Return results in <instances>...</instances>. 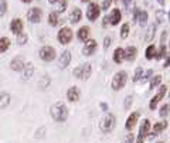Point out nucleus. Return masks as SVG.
<instances>
[{
    "instance_id": "20e7f679",
    "label": "nucleus",
    "mask_w": 170,
    "mask_h": 143,
    "mask_svg": "<svg viewBox=\"0 0 170 143\" xmlns=\"http://www.w3.org/2000/svg\"><path fill=\"white\" fill-rule=\"evenodd\" d=\"M115 125H116V118H115V115L108 113L107 116L101 120L99 126H101V130H102L103 133H109V132H112V130H113Z\"/></svg>"
},
{
    "instance_id": "ea45409f",
    "label": "nucleus",
    "mask_w": 170,
    "mask_h": 143,
    "mask_svg": "<svg viewBox=\"0 0 170 143\" xmlns=\"http://www.w3.org/2000/svg\"><path fill=\"white\" fill-rule=\"evenodd\" d=\"M122 143H133V133L130 132V133H128L126 136H125V139H124V142Z\"/></svg>"
},
{
    "instance_id": "423d86ee",
    "label": "nucleus",
    "mask_w": 170,
    "mask_h": 143,
    "mask_svg": "<svg viewBox=\"0 0 170 143\" xmlns=\"http://www.w3.org/2000/svg\"><path fill=\"white\" fill-rule=\"evenodd\" d=\"M40 58L43 61H47V63H50L55 58V50H54V47H50V46H46L43 47L40 50Z\"/></svg>"
},
{
    "instance_id": "79ce46f5",
    "label": "nucleus",
    "mask_w": 170,
    "mask_h": 143,
    "mask_svg": "<svg viewBox=\"0 0 170 143\" xmlns=\"http://www.w3.org/2000/svg\"><path fill=\"white\" fill-rule=\"evenodd\" d=\"M132 99H133V98L132 97H126V99H125V109H129L130 108V105H132Z\"/></svg>"
},
{
    "instance_id": "37998d69",
    "label": "nucleus",
    "mask_w": 170,
    "mask_h": 143,
    "mask_svg": "<svg viewBox=\"0 0 170 143\" xmlns=\"http://www.w3.org/2000/svg\"><path fill=\"white\" fill-rule=\"evenodd\" d=\"M67 4H68L67 0H60V9H58V10H60V11H64L65 9H67Z\"/></svg>"
},
{
    "instance_id": "6e6d98bb",
    "label": "nucleus",
    "mask_w": 170,
    "mask_h": 143,
    "mask_svg": "<svg viewBox=\"0 0 170 143\" xmlns=\"http://www.w3.org/2000/svg\"><path fill=\"white\" fill-rule=\"evenodd\" d=\"M167 16H169V21H170V11H169V14H167Z\"/></svg>"
},
{
    "instance_id": "4c0bfd02",
    "label": "nucleus",
    "mask_w": 170,
    "mask_h": 143,
    "mask_svg": "<svg viewBox=\"0 0 170 143\" xmlns=\"http://www.w3.org/2000/svg\"><path fill=\"white\" fill-rule=\"evenodd\" d=\"M7 10V3L6 0H0V16H3Z\"/></svg>"
},
{
    "instance_id": "412c9836",
    "label": "nucleus",
    "mask_w": 170,
    "mask_h": 143,
    "mask_svg": "<svg viewBox=\"0 0 170 143\" xmlns=\"http://www.w3.org/2000/svg\"><path fill=\"white\" fill-rule=\"evenodd\" d=\"M78 40L80 41H82V43H85V41L88 40V37H89V27H87V26H82L78 30Z\"/></svg>"
},
{
    "instance_id": "f257e3e1",
    "label": "nucleus",
    "mask_w": 170,
    "mask_h": 143,
    "mask_svg": "<svg viewBox=\"0 0 170 143\" xmlns=\"http://www.w3.org/2000/svg\"><path fill=\"white\" fill-rule=\"evenodd\" d=\"M51 116H53V119L55 120V122L58 123H63L67 120L68 118V108L65 103L63 102H57L54 103L53 106H51Z\"/></svg>"
},
{
    "instance_id": "f8f14e48",
    "label": "nucleus",
    "mask_w": 170,
    "mask_h": 143,
    "mask_svg": "<svg viewBox=\"0 0 170 143\" xmlns=\"http://www.w3.org/2000/svg\"><path fill=\"white\" fill-rule=\"evenodd\" d=\"M10 31L13 34H20L23 31V21L20 19H13L10 23Z\"/></svg>"
},
{
    "instance_id": "7ed1b4c3",
    "label": "nucleus",
    "mask_w": 170,
    "mask_h": 143,
    "mask_svg": "<svg viewBox=\"0 0 170 143\" xmlns=\"http://www.w3.org/2000/svg\"><path fill=\"white\" fill-rule=\"evenodd\" d=\"M91 72H92L91 64H84V65H80V67H77V68H75V70L72 71L74 77L80 78L81 81H87V80H89Z\"/></svg>"
},
{
    "instance_id": "a211bd4d",
    "label": "nucleus",
    "mask_w": 170,
    "mask_h": 143,
    "mask_svg": "<svg viewBox=\"0 0 170 143\" xmlns=\"http://www.w3.org/2000/svg\"><path fill=\"white\" fill-rule=\"evenodd\" d=\"M136 54H137V48L133 46H129L125 50V60H128L129 63H132V61H135V58H136Z\"/></svg>"
},
{
    "instance_id": "c85d7f7f",
    "label": "nucleus",
    "mask_w": 170,
    "mask_h": 143,
    "mask_svg": "<svg viewBox=\"0 0 170 143\" xmlns=\"http://www.w3.org/2000/svg\"><path fill=\"white\" fill-rule=\"evenodd\" d=\"M164 55H166V46H164V44H160L159 50L156 51V55H155V58H156V60H162Z\"/></svg>"
},
{
    "instance_id": "1a4fd4ad",
    "label": "nucleus",
    "mask_w": 170,
    "mask_h": 143,
    "mask_svg": "<svg viewBox=\"0 0 170 143\" xmlns=\"http://www.w3.org/2000/svg\"><path fill=\"white\" fill-rule=\"evenodd\" d=\"M41 17H43V10L38 9V7H33L27 13V19H28L30 23H38L41 20Z\"/></svg>"
},
{
    "instance_id": "ddd939ff",
    "label": "nucleus",
    "mask_w": 170,
    "mask_h": 143,
    "mask_svg": "<svg viewBox=\"0 0 170 143\" xmlns=\"http://www.w3.org/2000/svg\"><path fill=\"white\" fill-rule=\"evenodd\" d=\"M21 71H23V81H28L34 74V64L33 63L24 64V68Z\"/></svg>"
},
{
    "instance_id": "6ab92c4d",
    "label": "nucleus",
    "mask_w": 170,
    "mask_h": 143,
    "mask_svg": "<svg viewBox=\"0 0 170 143\" xmlns=\"http://www.w3.org/2000/svg\"><path fill=\"white\" fill-rule=\"evenodd\" d=\"M113 63L116 64H120L122 61L125 60V50L122 48V47H118V48H115V51H113Z\"/></svg>"
},
{
    "instance_id": "a18cd8bd",
    "label": "nucleus",
    "mask_w": 170,
    "mask_h": 143,
    "mask_svg": "<svg viewBox=\"0 0 170 143\" xmlns=\"http://www.w3.org/2000/svg\"><path fill=\"white\" fill-rule=\"evenodd\" d=\"M111 46V37H105V40H103V48L108 50V47Z\"/></svg>"
},
{
    "instance_id": "7c9ffc66",
    "label": "nucleus",
    "mask_w": 170,
    "mask_h": 143,
    "mask_svg": "<svg viewBox=\"0 0 170 143\" xmlns=\"http://www.w3.org/2000/svg\"><path fill=\"white\" fill-rule=\"evenodd\" d=\"M146 21H147V13L146 11H139V14H137V23L140 26H145Z\"/></svg>"
},
{
    "instance_id": "f03ea898",
    "label": "nucleus",
    "mask_w": 170,
    "mask_h": 143,
    "mask_svg": "<svg viewBox=\"0 0 170 143\" xmlns=\"http://www.w3.org/2000/svg\"><path fill=\"white\" fill-rule=\"evenodd\" d=\"M126 81H128L126 71H119V72H116L112 78V89L113 91H120L125 87Z\"/></svg>"
},
{
    "instance_id": "3c124183",
    "label": "nucleus",
    "mask_w": 170,
    "mask_h": 143,
    "mask_svg": "<svg viewBox=\"0 0 170 143\" xmlns=\"http://www.w3.org/2000/svg\"><path fill=\"white\" fill-rule=\"evenodd\" d=\"M157 3L162 4V6H164V0H157Z\"/></svg>"
},
{
    "instance_id": "4be33fe9",
    "label": "nucleus",
    "mask_w": 170,
    "mask_h": 143,
    "mask_svg": "<svg viewBox=\"0 0 170 143\" xmlns=\"http://www.w3.org/2000/svg\"><path fill=\"white\" fill-rule=\"evenodd\" d=\"M150 130V120L149 119H143L142 120V125H140L139 128V135H142V136L146 137V135L149 133Z\"/></svg>"
},
{
    "instance_id": "4d7b16f0",
    "label": "nucleus",
    "mask_w": 170,
    "mask_h": 143,
    "mask_svg": "<svg viewBox=\"0 0 170 143\" xmlns=\"http://www.w3.org/2000/svg\"><path fill=\"white\" fill-rule=\"evenodd\" d=\"M157 143H163V142H157Z\"/></svg>"
},
{
    "instance_id": "5fc2aeb1",
    "label": "nucleus",
    "mask_w": 170,
    "mask_h": 143,
    "mask_svg": "<svg viewBox=\"0 0 170 143\" xmlns=\"http://www.w3.org/2000/svg\"><path fill=\"white\" fill-rule=\"evenodd\" d=\"M81 2H82V3H88V2H89V0H81Z\"/></svg>"
},
{
    "instance_id": "6e6552de",
    "label": "nucleus",
    "mask_w": 170,
    "mask_h": 143,
    "mask_svg": "<svg viewBox=\"0 0 170 143\" xmlns=\"http://www.w3.org/2000/svg\"><path fill=\"white\" fill-rule=\"evenodd\" d=\"M99 13H101V9L97 3H89L87 9V17L89 21H95L99 17Z\"/></svg>"
},
{
    "instance_id": "9b49d317",
    "label": "nucleus",
    "mask_w": 170,
    "mask_h": 143,
    "mask_svg": "<svg viewBox=\"0 0 170 143\" xmlns=\"http://www.w3.org/2000/svg\"><path fill=\"white\" fill-rule=\"evenodd\" d=\"M71 63V53L68 50H65L63 54L60 55V60H58V65L60 68H67Z\"/></svg>"
},
{
    "instance_id": "cd10ccee",
    "label": "nucleus",
    "mask_w": 170,
    "mask_h": 143,
    "mask_svg": "<svg viewBox=\"0 0 170 143\" xmlns=\"http://www.w3.org/2000/svg\"><path fill=\"white\" fill-rule=\"evenodd\" d=\"M27 40H28V37H27V34L23 33V31H21L20 34H16V41L19 46H24V44L27 43Z\"/></svg>"
},
{
    "instance_id": "39448f33",
    "label": "nucleus",
    "mask_w": 170,
    "mask_h": 143,
    "mask_svg": "<svg viewBox=\"0 0 170 143\" xmlns=\"http://www.w3.org/2000/svg\"><path fill=\"white\" fill-rule=\"evenodd\" d=\"M60 44H68L72 40V30L70 27H63L60 31H58V36H57Z\"/></svg>"
},
{
    "instance_id": "09e8293b",
    "label": "nucleus",
    "mask_w": 170,
    "mask_h": 143,
    "mask_svg": "<svg viewBox=\"0 0 170 143\" xmlns=\"http://www.w3.org/2000/svg\"><path fill=\"white\" fill-rule=\"evenodd\" d=\"M170 65V54L167 55V58H166V61H164V64H163V67L166 68V67H169Z\"/></svg>"
},
{
    "instance_id": "603ef678",
    "label": "nucleus",
    "mask_w": 170,
    "mask_h": 143,
    "mask_svg": "<svg viewBox=\"0 0 170 143\" xmlns=\"http://www.w3.org/2000/svg\"><path fill=\"white\" fill-rule=\"evenodd\" d=\"M58 0H48V3H51V4H54V3H57Z\"/></svg>"
},
{
    "instance_id": "c756f323",
    "label": "nucleus",
    "mask_w": 170,
    "mask_h": 143,
    "mask_svg": "<svg viewBox=\"0 0 170 143\" xmlns=\"http://www.w3.org/2000/svg\"><path fill=\"white\" fill-rule=\"evenodd\" d=\"M155 55H156V48H155V46L150 44L146 48V60H153Z\"/></svg>"
},
{
    "instance_id": "8fccbe9b",
    "label": "nucleus",
    "mask_w": 170,
    "mask_h": 143,
    "mask_svg": "<svg viewBox=\"0 0 170 143\" xmlns=\"http://www.w3.org/2000/svg\"><path fill=\"white\" fill-rule=\"evenodd\" d=\"M108 23H109V17H108V16H107V17H103L102 26H103V27H107V24H108Z\"/></svg>"
},
{
    "instance_id": "c9c22d12",
    "label": "nucleus",
    "mask_w": 170,
    "mask_h": 143,
    "mask_svg": "<svg viewBox=\"0 0 170 143\" xmlns=\"http://www.w3.org/2000/svg\"><path fill=\"white\" fill-rule=\"evenodd\" d=\"M142 75H143V70H142V67H137V68H136V71H135V77H133V81H135V82L140 81Z\"/></svg>"
},
{
    "instance_id": "9d476101",
    "label": "nucleus",
    "mask_w": 170,
    "mask_h": 143,
    "mask_svg": "<svg viewBox=\"0 0 170 143\" xmlns=\"http://www.w3.org/2000/svg\"><path fill=\"white\" fill-rule=\"evenodd\" d=\"M95 51H97V41L95 40H87L85 41V46H84V48H82L84 55H92Z\"/></svg>"
},
{
    "instance_id": "864d4df0",
    "label": "nucleus",
    "mask_w": 170,
    "mask_h": 143,
    "mask_svg": "<svg viewBox=\"0 0 170 143\" xmlns=\"http://www.w3.org/2000/svg\"><path fill=\"white\" fill-rule=\"evenodd\" d=\"M21 2H23V3H31L33 0H21Z\"/></svg>"
},
{
    "instance_id": "bf43d9fd",
    "label": "nucleus",
    "mask_w": 170,
    "mask_h": 143,
    "mask_svg": "<svg viewBox=\"0 0 170 143\" xmlns=\"http://www.w3.org/2000/svg\"><path fill=\"white\" fill-rule=\"evenodd\" d=\"M169 46H170V44H169Z\"/></svg>"
},
{
    "instance_id": "0eeeda50",
    "label": "nucleus",
    "mask_w": 170,
    "mask_h": 143,
    "mask_svg": "<svg viewBox=\"0 0 170 143\" xmlns=\"http://www.w3.org/2000/svg\"><path fill=\"white\" fill-rule=\"evenodd\" d=\"M166 91H167V87L166 85H162V87L159 88V92L156 93L153 97V99L150 101V103H149V109L150 110H153V109H156V106H157V103L160 102V101L164 98V95H166Z\"/></svg>"
},
{
    "instance_id": "58836bf2",
    "label": "nucleus",
    "mask_w": 170,
    "mask_h": 143,
    "mask_svg": "<svg viewBox=\"0 0 170 143\" xmlns=\"http://www.w3.org/2000/svg\"><path fill=\"white\" fill-rule=\"evenodd\" d=\"M111 4H112V0H103L102 6H101V10H108Z\"/></svg>"
},
{
    "instance_id": "5701e85b",
    "label": "nucleus",
    "mask_w": 170,
    "mask_h": 143,
    "mask_svg": "<svg viewBox=\"0 0 170 143\" xmlns=\"http://www.w3.org/2000/svg\"><path fill=\"white\" fill-rule=\"evenodd\" d=\"M10 93L7 92H0V108L3 109V108L9 106V103H10Z\"/></svg>"
},
{
    "instance_id": "aec40b11",
    "label": "nucleus",
    "mask_w": 170,
    "mask_h": 143,
    "mask_svg": "<svg viewBox=\"0 0 170 143\" xmlns=\"http://www.w3.org/2000/svg\"><path fill=\"white\" fill-rule=\"evenodd\" d=\"M81 17H82V11H81L78 7H74L70 13V21L72 24H77L78 21L81 20Z\"/></svg>"
},
{
    "instance_id": "bb28decb",
    "label": "nucleus",
    "mask_w": 170,
    "mask_h": 143,
    "mask_svg": "<svg viewBox=\"0 0 170 143\" xmlns=\"http://www.w3.org/2000/svg\"><path fill=\"white\" fill-rule=\"evenodd\" d=\"M9 47H10V40L7 37H0V53L7 51Z\"/></svg>"
},
{
    "instance_id": "49530a36",
    "label": "nucleus",
    "mask_w": 170,
    "mask_h": 143,
    "mask_svg": "<svg viewBox=\"0 0 170 143\" xmlns=\"http://www.w3.org/2000/svg\"><path fill=\"white\" fill-rule=\"evenodd\" d=\"M166 37H167V31H163V33H162V38H160V43H162V44H164Z\"/></svg>"
},
{
    "instance_id": "393cba45",
    "label": "nucleus",
    "mask_w": 170,
    "mask_h": 143,
    "mask_svg": "<svg viewBox=\"0 0 170 143\" xmlns=\"http://www.w3.org/2000/svg\"><path fill=\"white\" fill-rule=\"evenodd\" d=\"M166 128H167V122H166V120H163V122H157L156 125H153V132H152V133L159 135V133L163 132Z\"/></svg>"
},
{
    "instance_id": "a19ab883",
    "label": "nucleus",
    "mask_w": 170,
    "mask_h": 143,
    "mask_svg": "<svg viewBox=\"0 0 170 143\" xmlns=\"http://www.w3.org/2000/svg\"><path fill=\"white\" fill-rule=\"evenodd\" d=\"M152 75H153V70H149L146 74H145V77L142 78V82H146V81H149L150 78H152Z\"/></svg>"
},
{
    "instance_id": "f3484780",
    "label": "nucleus",
    "mask_w": 170,
    "mask_h": 143,
    "mask_svg": "<svg viewBox=\"0 0 170 143\" xmlns=\"http://www.w3.org/2000/svg\"><path fill=\"white\" fill-rule=\"evenodd\" d=\"M67 98L71 102H78L80 101V89L77 87H71L67 91Z\"/></svg>"
},
{
    "instance_id": "e433bc0d",
    "label": "nucleus",
    "mask_w": 170,
    "mask_h": 143,
    "mask_svg": "<svg viewBox=\"0 0 170 143\" xmlns=\"http://www.w3.org/2000/svg\"><path fill=\"white\" fill-rule=\"evenodd\" d=\"M156 20H157V23H163L164 21V11L163 10H156Z\"/></svg>"
},
{
    "instance_id": "dca6fc26",
    "label": "nucleus",
    "mask_w": 170,
    "mask_h": 143,
    "mask_svg": "<svg viewBox=\"0 0 170 143\" xmlns=\"http://www.w3.org/2000/svg\"><path fill=\"white\" fill-rule=\"evenodd\" d=\"M120 19H122V13H120L119 9H113L112 11H111L109 14V23L112 24V26H116V24H119Z\"/></svg>"
},
{
    "instance_id": "f704fd0d",
    "label": "nucleus",
    "mask_w": 170,
    "mask_h": 143,
    "mask_svg": "<svg viewBox=\"0 0 170 143\" xmlns=\"http://www.w3.org/2000/svg\"><path fill=\"white\" fill-rule=\"evenodd\" d=\"M169 110H170V106H169V103H164L163 106L160 108V112H159V115L162 118H164V116H167L169 115Z\"/></svg>"
},
{
    "instance_id": "de8ad7c7",
    "label": "nucleus",
    "mask_w": 170,
    "mask_h": 143,
    "mask_svg": "<svg viewBox=\"0 0 170 143\" xmlns=\"http://www.w3.org/2000/svg\"><path fill=\"white\" fill-rule=\"evenodd\" d=\"M101 109H102L103 112H108V105L105 102H101Z\"/></svg>"
},
{
    "instance_id": "13d9d810",
    "label": "nucleus",
    "mask_w": 170,
    "mask_h": 143,
    "mask_svg": "<svg viewBox=\"0 0 170 143\" xmlns=\"http://www.w3.org/2000/svg\"><path fill=\"white\" fill-rule=\"evenodd\" d=\"M169 97H170V95H169Z\"/></svg>"
},
{
    "instance_id": "473e14b6",
    "label": "nucleus",
    "mask_w": 170,
    "mask_h": 143,
    "mask_svg": "<svg viewBox=\"0 0 170 143\" xmlns=\"http://www.w3.org/2000/svg\"><path fill=\"white\" fill-rule=\"evenodd\" d=\"M128 36H129V24L125 23L124 26H122V28H120V37H122V38H126Z\"/></svg>"
},
{
    "instance_id": "2eb2a0df",
    "label": "nucleus",
    "mask_w": 170,
    "mask_h": 143,
    "mask_svg": "<svg viewBox=\"0 0 170 143\" xmlns=\"http://www.w3.org/2000/svg\"><path fill=\"white\" fill-rule=\"evenodd\" d=\"M10 68L13 71H21L24 68V60L21 58V57H14L13 60H11V63H10Z\"/></svg>"
},
{
    "instance_id": "72a5a7b5",
    "label": "nucleus",
    "mask_w": 170,
    "mask_h": 143,
    "mask_svg": "<svg viewBox=\"0 0 170 143\" xmlns=\"http://www.w3.org/2000/svg\"><path fill=\"white\" fill-rule=\"evenodd\" d=\"M160 82H162V75H156V77L152 78V81H150V88H152V89L156 88Z\"/></svg>"
},
{
    "instance_id": "b1692460",
    "label": "nucleus",
    "mask_w": 170,
    "mask_h": 143,
    "mask_svg": "<svg viewBox=\"0 0 170 143\" xmlns=\"http://www.w3.org/2000/svg\"><path fill=\"white\" fill-rule=\"evenodd\" d=\"M155 34H156V24H150L147 31H146V36H145V41H146V43H150V41L153 40Z\"/></svg>"
},
{
    "instance_id": "a878e982",
    "label": "nucleus",
    "mask_w": 170,
    "mask_h": 143,
    "mask_svg": "<svg viewBox=\"0 0 170 143\" xmlns=\"http://www.w3.org/2000/svg\"><path fill=\"white\" fill-rule=\"evenodd\" d=\"M58 23H60V19H58V13L57 11H53V13L48 14V24L51 27H55Z\"/></svg>"
},
{
    "instance_id": "2f4dec72",
    "label": "nucleus",
    "mask_w": 170,
    "mask_h": 143,
    "mask_svg": "<svg viewBox=\"0 0 170 143\" xmlns=\"http://www.w3.org/2000/svg\"><path fill=\"white\" fill-rule=\"evenodd\" d=\"M38 85H40L41 89H46V88L48 87V85H50V77H48V75H44V77L40 80Z\"/></svg>"
},
{
    "instance_id": "4468645a",
    "label": "nucleus",
    "mask_w": 170,
    "mask_h": 143,
    "mask_svg": "<svg viewBox=\"0 0 170 143\" xmlns=\"http://www.w3.org/2000/svg\"><path fill=\"white\" fill-rule=\"evenodd\" d=\"M139 116H140V113H139V112L130 113L129 118L126 119V123H125V128H126L128 130H132V128H133L135 125H136V122H137V119H139Z\"/></svg>"
},
{
    "instance_id": "c03bdc74",
    "label": "nucleus",
    "mask_w": 170,
    "mask_h": 143,
    "mask_svg": "<svg viewBox=\"0 0 170 143\" xmlns=\"http://www.w3.org/2000/svg\"><path fill=\"white\" fill-rule=\"evenodd\" d=\"M116 2H118V3H122L128 10H129V6H130V2H132V0H116Z\"/></svg>"
}]
</instances>
